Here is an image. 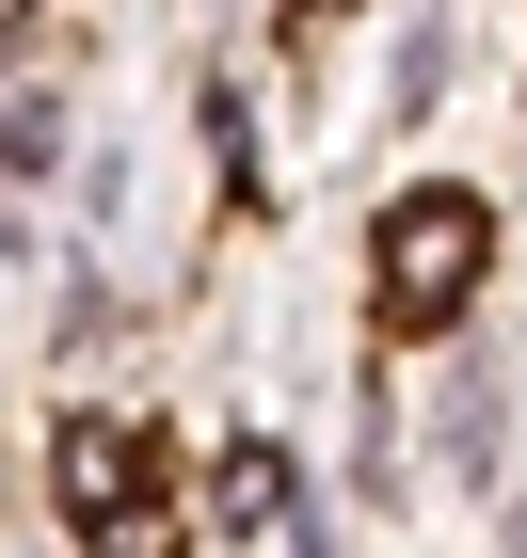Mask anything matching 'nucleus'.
<instances>
[{
  "mask_svg": "<svg viewBox=\"0 0 527 558\" xmlns=\"http://www.w3.org/2000/svg\"><path fill=\"white\" fill-rule=\"evenodd\" d=\"M480 256H495L480 192H416V208L384 223V319H399V336H432V319H464V303H480Z\"/></svg>",
  "mask_w": 527,
  "mask_h": 558,
  "instance_id": "obj_1",
  "label": "nucleus"
},
{
  "mask_svg": "<svg viewBox=\"0 0 527 558\" xmlns=\"http://www.w3.org/2000/svg\"><path fill=\"white\" fill-rule=\"evenodd\" d=\"M129 478H144V430H129V415H64V511L112 526V511H129Z\"/></svg>",
  "mask_w": 527,
  "mask_h": 558,
  "instance_id": "obj_2",
  "label": "nucleus"
},
{
  "mask_svg": "<svg viewBox=\"0 0 527 558\" xmlns=\"http://www.w3.org/2000/svg\"><path fill=\"white\" fill-rule=\"evenodd\" d=\"M208 526H240V543H256V526H288V463H272V447H240V463L208 478Z\"/></svg>",
  "mask_w": 527,
  "mask_h": 558,
  "instance_id": "obj_3",
  "label": "nucleus"
},
{
  "mask_svg": "<svg viewBox=\"0 0 527 558\" xmlns=\"http://www.w3.org/2000/svg\"><path fill=\"white\" fill-rule=\"evenodd\" d=\"M0 160H16V175L64 160V96H0Z\"/></svg>",
  "mask_w": 527,
  "mask_h": 558,
  "instance_id": "obj_4",
  "label": "nucleus"
},
{
  "mask_svg": "<svg viewBox=\"0 0 527 558\" xmlns=\"http://www.w3.org/2000/svg\"><path fill=\"white\" fill-rule=\"evenodd\" d=\"M96 558H176V526H160V511H112V526H96Z\"/></svg>",
  "mask_w": 527,
  "mask_h": 558,
  "instance_id": "obj_5",
  "label": "nucleus"
}]
</instances>
